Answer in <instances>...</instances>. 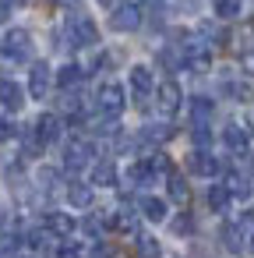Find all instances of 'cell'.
I'll return each mask as SVG.
<instances>
[{
  "label": "cell",
  "instance_id": "f35d334b",
  "mask_svg": "<svg viewBox=\"0 0 254 258\" xmlns=\"http://www.w3.org/2000/svg\"><path fill=\"white\" fill-rule=\"evenodd\" d=\"M15 4H25V0H11V8H15Z\"/></svg>",
  "mask_w": 254,
  "mask_h": 258
},
{
  "label": "cell",
  "instance_id": "4dcf8cb0",
  "mask_svg": "<svg viewBox=\"0 0 254 258\" xmlns=\"http://www.w3.org/2000/svg\"><path fill=\"white\" fill-rule=\"evenodd\" d=\"M81 230H85L89 237H99V233H103V223H99V219L92 216V219H85V223H81Z\"/></svg>",
  "mask_w": 254,
  "mask_h": 258
},
{
  "label": "cell",
  "instance_id": "9a60e30c",
  "mask_svg": "<svg viewBox=\"0 0 254 258\" xmlns=\"http://www.w3.org/2000/svg\"><path fill=\"white\" fill-rule=\"evenodd\" d=\"M166 191H170V198H173V202H180V205L191 198V191H187V180H184L177 170H170V173H166Z\"/></svg>",
  "mask_w": 254,
  "mask_h": 258
},
{
  "label": "cell",
  "instance_id": "1f68e13d",
  "mask_svg": "<svg viewBox=\"0 0 254 258\" xmlns=\"http://www.w3.org/2000/svg\"><path fill=\"white\" fill-rule=\"evenodd\" d=\"M11 135H15L11 120H8V117H0V142H4V138H11Z\"/></svg>",
  "mask_w": 254,
  "mask_h": 258
},
{
  "label": "cell",
  "instance_id": "30bf717a",
  "mask_svg": "<svg viewBox=\"0 0 254 258\" xmlns=\"http://www.w3.org/2000/svg\"><path fill=\"white\" fill-rule=\"evenodd\" d=\"M131 89H134V96H138V106L145 110V99H148V92L155 89V82H152V71H148L145 64L131 68Z\"/></svg>",
  "mask_w": 254,
  "mask_h": 258
},
{
  "label": "cell",
  "instance_id": "60d3db41",
  "mask_svg": "<svg viewBox=\"0 0 254 258\" xmlns=\"http://www.w3.org/2000/svg\"><path fill=\"white\" fill-rule=\"evenodd\" d=\"M250 251H254V237H250Z\"/></svg>",
  "mask_w": 254,
  "mask_h": 258
},
{
  "label": "cell",
  "instance_id": "7402d4cb",
  "mask_svg": "<svg viewBox=\"0 0 254 258\" xmlns=\"http://www.w3.org/2000/svg\"><path fill=\"white\" fill-rule=\"evenodd\" d=\"M226 191H229V198H250V184L240 173H226Z\"/></svg>",
  "mask_w": 254,
  "mask_h": 258
},
{
  "label": "cell",
  "instance_id": "8d00e7d4",
  "mask_svg": "<svg viewBox=\"0 0 254 258\" xmlns=\"http://www.w3.org/2000/svg\"><path fill=\"white\" fill-rule=\"evenodd\" d=\"M99 4H103V8H110V11H113V8H117V0H99Z\"/></svg>",
  "mask_w": 254,
  "mask_h": 258
},
{
  "label": "cell",
  "instance_id": "5b68a950",
  "mask_svg": "<svg viewBox=\"0 0 254 258\" xmlns=\"http://www.w3.org/2000/svg\"><path fill=\"white\" fill-rule=\"evenodd\" d=\"M92 156H96V145L92 142H71L67 149H64V166L71 170V173H78V170H85L89 163H92Z\"/></svg>",
  "mask_w": 254,
  "mask_h": 258
},
{
  "label": "cell",
  "instance_id": "2e32d148",
  "mask_svg": "<svg viewBox=\"0 0 254 258\" xmlns=\"http://www.w3.org/2000/svg\"><path fill=\"white\" fill-rule=\"evenodd\" d=\"M92 184H103V187L117 184V163H110V159L96 163V166H92Z\"/></svg>",
  "mask_w": 254,
  "mask_h": 258
},
{
  "label": "cell",
  "instance_id": "7a4b0ae2",
  "mask_svg": "<svg viewBox=\"0 0 254 258\" xmlns=\"http://www.w3.org/2000/svg\"><path fill=\"white\" fill-rule=\"evenodd\" d=\"M96 106H99V113H106V117H120V113H124V106H127L124 89H120L117 82H106V85L96 92Z\"/></svg>",
  "mask_w": 254,
  "mask_h": 258
},
{
  "label": "cell",
  "instance_id": "ab89813d",
  "mask_svg": "<svg viewBox=\"0 0 254 258\" xmlns=\"http://www.w3.org/2000/svg\"><path fill=\"white\" fill-rule=\"evenodd\" d=\"M60 4H74V0H60Z\"/></svg>",
  "mask_w": 254,
  "mask_h": 258
},
{
  "label": "cell",
  "instance_id": "8992f818",
  "mask_svg": "<svg viewBox=\"0 0 254 258\" xmlns=\"http://www.w3.org/2000/svg\"><path fill=\"white\" fill-rule=\"evenodd\" d=\"M50 82H53L50 64L46 60H32V71H29V92H32V99H46Z\"/></svg>",
  "mask_w": 254,
  "mask_h": 258
},
{
  "label": "cell",
  "instance_id": "4fadbf2b",
  "mask_svg": "<svg viewBox=\"0 0 254 258\" xmlns=\"http://www.w3.org/2000/svg\"><path fill=\"white\" fill-rule=\"evenodd\" d=\"M67 202H71V205H78V209H89V205L96 202V195H92V187H89V184L71 180V184H67Z\"/></svg>",
  "mask_w": 254,
  "mask_h": 258
},
{
  "label": "cell",
  "instance_id": "d590c367",
  "mask_svg": "<svg viewBox=\"0 0 254 258\" xmlns=\"http://www.w3.org/2000/svg\"><path fill=\"white\" fill-rule=\"evenodd\" d=\"M243 71H247V75H254V53H247V57H243Z\"/></svg>",
  "mask_w": 254,
  "mask_h": 258
},
{
  "label": "cell",
  "instance_id": "d4e9b609",
  "mask_svg": "<svg viewBox=\"0 0 254 258\" xmlns=\"http://www.w3.org/2000/svg\"><path fill=\"white\" fill-rule=\"evenodd\" d=\"M138 254H141V258H162V247H159L155 237L145 233V237H138Z\"/></svg>",
  "mask_w": 254,
  "mask_h": 258
},
{
  "label": "cell",
  "instance_id": "8fae6325",
  "mask_svg": "<svg viewBox=\"0 0 254 258\" xmlns=\"http://www.w3.org/2000/svg\"><path fill=\"white\" fill-rule=\"evenodd\" d=\"M187 166H191V173H198V177H215L219 173V163L208 156V152H191V159H187Z\"/></svg>",
  "mask_w": 254,
  "mask_h": 258
},
{
  "label": "cell",
  "instance_id": "83f0119b",
  "mask_svg": "<svg viewBox=\"0 0 254 258\" xmlns=\"http://www.w3.org/2000/svg\"><path fill=\"white\" fill-rule=\"evenodd\" d=\"M194 145H198L201 152H208V145H212V131H208V124H198V127H194Z\"/></svg>",
  "mask_w": 254,
  "mask_h": 258
},
{
  "label": "cell",
  "instance_id": "cb8c5ba5",
  "mask_svg": "<svg viewBox=\"0 0 254 258\" xmlns=\"http://www.w3.org/2000/svg\"><path fill=\"white\" fill-rule=\"evenodd\" d=\"M170 135H173V127H170V124H152V127H145V131H141V142L159 145V142H166Z\"/></svg>",
  "mask_w": 254,
  "mask_h": 258
},
{
  "label": "cell",
  "instance_id": "ba28073f",
  "mask_svg": "<svg viewBox=\"0 0 254 258\" xmlns=\"http://www.w3.org/2000/svg\"><path fill=\"white\" fill-rule=\"evenodd\" d=\"M36 135H39L43 145H57L60 135H64V120H60L57 113H43V117L36 120Z\"/></svg>",
  "mask_w": 254,
  "mask_h": 258
},
{
  "label": "cell",
  "instance_id": "ffe728a7",
  "mask_svg": "<svg viewBox=\"0 0 254 258\" xmlns=\"http://www.w3.org/2000/svg\"><path fill=\"white\" fill-rule=\"evenodd\" d=\"M208 209H212V212H226V209H229V191H226V184H212V187H208Z\"/></svg>",
  "mask_w": 254,
  "mask_h": 258
},
{
  "label": "cell",
  "instance_id": "3957f363",
  "mask_svg": "<svg viewBox=\"0 0 254 258\" xmlns=\"http://www.w3.org/2000/svg\"><path fill=\"white\" fill-rule=\"evenodd\" d=\"M110 25H113V32H134L141 25V8L138 4H117L110 11Z\"/></svg>",
  "mask_w": 254,
  "mask_h": 258
},
{
  "label": "cell",
  "instance_id": "603a6c76",
  "mask_svg": "<svg viewBox=\"0 0 254 258\" xmlns=\"http://www.w3.org/2000/svg\"><path fill=\"white\" fill-rule=\"evenodd\" d=\"M81 78H85V71H81L78 64H64V68H60V75H57L60 89H74V85H78Z\"/></svg>",
  "mask_w": 254,
  "mask_h": 258
},
{
  "label": "cell",
  "instance_id": "44dd1931",
  "mask_svg": "<svg viewBox=\"0 0 254 258\" xmlns=\"http://www.w3.org/2000/svg\"><path fill=\"white\" fill-rule=\"evenodd\" d=\"M141 216H145V219H152V223H162V219H166V202L148 195V198L141 202Z\"/></svg>",
  "mask_w": 254,
  "mask_h": 258
},
{
  "label": "cell",
  "instance_id": "d6a6232c",
  "mask_svg": "<svg viewBox=\"0 0 254 258\" xmlns=\"http://www.w3.org/2000/svg\"><path fill=\"white\" fill-rule=\"evenodd\" d=\"M11 18V0H0V22Z\"/></svg>",
  "mask_w": 254,
  "mask_h": 258
},
{
  "label": "cell",
  "instance_id": "277c9868",
  "mask_svg": "<svg viewBox=\"0 0 254 258\" xmlns=\"http://www.w3.org/2000/svg\"><path fill=\"white\" fill-rule=\"evenodd\" d=\"M4 53L11 60H32V36L25 29H11L4 36Z\"/></svg>",
  "mask_w": 254,
  "mask_h": 258
},
{
  "label": "cell",
  "instance_id": "74e56055",
  "mask_svg": "<svg viewBox=\"0 0 254 258\" xmlns=\"http://www.w3.org/2000/svg\"><path fill=\"white\" fill-rule=\"evenodd\" d=\"M247 131H250V135H254V113H250V117H247Z\"/></svg>",
  "mask_w": 254,
  "mask_h": 258
},
{
  "label": "cell",
  "instance_id": "6da1fadb",
  "mask_svg": "<svg viewBox=\"0 0 254 258\" xmlns=\"http://www.w3.org/2000/svg\"><path fill=\"white\" fill-rule=\"evenodd\" d=\"M64 39H67V46H96L99 43V29H96L92 18L71 15L67 25H64Z\"/></svg>",
  "mask_w": 254,
  "mask_h": 258
},
{
  "label": "cell",
  "instance_id": "7c38bea8",
  "mask_svg": "<svg viewBox=\"0 0 254 258\" xmlns=\"http://www.w3.org/2000/svg\"><path fill=\"white\" fill-rule=\"evenodd\" d=\"M222 142H226V149H229V152H236V156H243V152H247V131H243V127H236V124H226Z\"/></svg>",
  "mask_w": 254,
  "mask_h": 258
},
{
  "label": "cell",
  "instance_id": "ac0fdd59",
  "mask_svg": "<svg viewBox=\"0 0 254 258\" xmlns=\"http://www.w3.org/2000/svg\"><path fill=\"white\" fill-rule=\"evenodd\" d=\"M208 117H212V99L194 96V99H191V120H194V127H198V124H208Z\"/></svg>",
  "mask_w": 254,
  "mask_h": 258
},
{
  "label": "cell",
  "instance_id": "9c48e42d",
  "mask_svg": "<svg viewBox=\"0 0 254 258\" xmlns=\"http://www.w3.org/2000/svg\"><path fill=\"white\" fill-rule=\"evenodd\" d=\"M0 106H4L8 113H18V110L25 106V89H22L18 82L4 78V82H0Z\"/></svg>",
  "mask_w": 254,
  "mask_h": 258
},
{
  "label": "cell",
  "instance_id": "4316f807",
  "mask_svg": "<svg viewBox=\"0 0 254 258\" xmlns=\"http://www.w3.org/2000/svg\"><path fill=\"white\" fill-rule=\"evenodd\" d=\"M215 15L219 18H236L240 15V4H236V0H215Z\"/></svg>",
  "mask_w": 254,
  "mask_h": 258
},
{
  "label": "cell",
  "instance_id": "f546056e",
  "mask_svg": "<svg viewBox=\"0 0 254 258\" xmlns=\"http://www.w3.org/2000/svg\"><path fill=\"white\" fill-rule=\"evenodd\" d=\"M81 254H85V251H81L78 244H60V247H57V258H81Z\"/></svg>",
  "mask_w": 254,
  "mask_h": 258
},
{
  "label": "cell",
  "instance_id": "5bb4252c",
  "mask_svg": "<svg viewBox=\"0 0 254 258\" xmlns=\"http://www.w3.org/2000/svg\"><path fill=\"white\" fill-rule=\"evenodd\" d=\"M219 237H222V247H226V251H233V254L243 251V230H240L236 223H226V226L219 230Z\"/></svg>",
  "mask_w": 254,
  "mask_h": 258
},
{
  "label": "cell",
  "instance_id": "836d02e7",
  "mask_svg": "<svg viewBox=\"0 0 254 258\" xmlns=\"http://www.w3.org/2000/svg\"><path fill=\"white\" fill-rule=\"evenodd\" d=\"M92 258H113V254H110V247H106V244H99V247L92 251Z\"/></svg>",
  "mask_w": 254,
  "mask_h": 258
},
{
  "label": "cell",
  "instance_id": "b9f144b4",
  "mask_svg": "<svg viewBox=\"0 0 254 258\" xmlns=\"http://www.w3.org/2000/svg\"><path fill=\"white\" fill-rule=\"evenodd\" d=\"M250 170H254V156H250Z\"/></svg>",
  "mask_w": 254,
  "mask_h": 258
},
{
  "label": "cell",
  "instance_id": "e575fe53",
  "mask_svg": "<svg viewBox=\"0 0 254 258\" xmlns=\"http://www.w3.org/2000/svg\"><path fill=\"white\" fill-rule=\"evenodd\" d=\"M177 4H180L184 11H198V4H201V0H177Z\"/></svg>",
  "mask_w": 254,
  "mask_h": 258
},
{
  "label": "cell",
  "instance_id": "f1b7e54d",
  "mask_svg": "<svg viewBox=\"0 0 254 258\" xmlns=\"http://www.w3.org/2000/svg\"><path fill=\"white\" fill-rule=\"evenodd\" d=\"M173 233H180V237H187V233H194V216H177L173 219Z\"/></svg>",
  "mask_w": 254,
  "mask_h": 258
},
{
  "label": "cell",
  "instance_id": "e0dca14e",
  "mask_svg": "<svg viewBox=\"0 0 254 258\" xmlns=\"http://www.w3.org/2000/svg\"><path fill=\"white\" fill-rule=\"evenodd\" d=\"M46 230H50L53 237H67V233L74 230V219L64 216V212H50V216H46Z\"/></svg>",
  "mask_w": 254,
  "mask_h": 258
},
{
  "label": "cell",
  "instance_id": "52a82bcc",
  "mask_svg": "<svg viewBox=\"0 0 254 258\" xmlns=\"http://www.w3.org/2000/svg\"><path fill=\"white\" fill-rule=\"evenodd\" d=\"M155 96H159V113L162 117H173L177 110H180V103H184V96H180V85L170 78V82H162L159 89H155Z\"/></svg>",
  "mask_w": 254,
  "mask_h": 258
},
{
  "label": "cell",
  "instance_id": "484cf974",
  "mask_svg": "<svg viewBox=\"0 0 254 258\" xmlns=\"http://www.w3.org/2000/svg\"><path fill=\"white\" fill-rule=\"evenodd\" d=\"M159 64H162L166 71H177V68H184V53H180V50H162V53H159Z\"/></svg>",
  "mask_w": 254,
  "mask_h": 258
},
{
  "label": "cell",
  "instance_id": "d6986e66",
  "mask_svg": "<svg viewBox=\"0 0 254 258\" xmlns=\"http://www.w3.org/2000/svg\"><path fill=\"white\" fill-rule=\"evenodd\" d=\"M127 177H131V184H152V180H155V170H152L148 159H138V163L127 170Z\"/></svg>",
  "mask_w": 254,
  "mask_h": 258
}]
</instances>
